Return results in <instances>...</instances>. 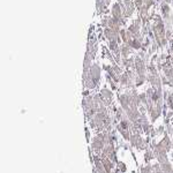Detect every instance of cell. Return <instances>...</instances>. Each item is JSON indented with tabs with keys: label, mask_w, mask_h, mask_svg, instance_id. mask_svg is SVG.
Listing matches in <instances>:
<instances>
[{
	"label": "cell",
	"mask_w": 173,
	"mask_h": 173,
	"mask_svg": "<svg viewBox=\"0 0 173 173\" xmlns=\"http://www.w3.org/2000/svg\"><path fill=\"white\" fill-rule=\"evenodd\" d=\"M89 75H90V78H91L97 84L99 83L100 76H102V69H100V67H99L98 64H92V66H91L90 69H89Z\"/></svg>",
	"instance_id": "6da1fadb"
},
{
	"label": "cell",
	"mask_w": 173,
	"mask_h": 173,
	"mask_svg": "<svg viewBox=\"0 0 173 173\" xmlns=\"http://www.w3.org/2000/svg\"><path fill=\"white\" fill-rule=\"evenodd\" d=\"M107 5L105 0H96V12L98 15H103L107 10Z\"/></svg>",
	"instance_id": "7a4b0ae2"
},
{
	"label": "cell",
	"mask_w": 173,
	"mask_h": 173,
	"mask_svg": "<svg viewBox=\"0 0 173 173\" xmlns=\"http://www.w3.org/2000/svg\"><path fill=\"white\" fill-rule=\"evenodd\" d=\"M133 49L128 45V44H125V43H122L121 45H120V52H121V57L122 58H129L132 54H133Z\"/></svg>",
	"instance_id": "3957f363"
},
{
	"label": "cell",
	"mask_w": 173,
	"mask_h": 173,
	"mask_svg": "<svg viewBox=\"0 0 173 173\" xmlns=\"http://www.w3.org/2000/svg\"><path fill=\"white\" fill-rule=\"evenodd\" d=\"M130 142H132V146L139 149H143V140L141 139L139 134H134L133 136H130Z\"/></svg>",
	"instance_id": "277c9868"
},
{
	"label": "cell",
	"mask_w": 173,
	"mask_h": 173,
	"mask_svg": "<svg viewBox=\"0 0 173 173\" xmlns=\"http://www.w3.org/2000/svg\"><path fill=\"white\" fill-rule=\"evenodd\" d=\"M110 16L111 15H104L103 17H102V20H100V28L103 27V28H107L108 27V20H110Z\"/></svg>",
	"instance_id": "5b68a950"
},
{
	"label": "cell",
	"mask_w": 173,
	"mask_h": 173,
	"mask_svg": "<svg viewBox=\"0 0 173 173\" xmlns=\"http://www.w3.org/2000/svg\"><path fill=\"white\" fill-rule=\"evenodd\" d=\"M143 3H144V5H146V6L150 9L152 6H156V3H157V2H156V0H143Z\"/></svg>",
	"instance_id": "8992f818"
},
{
	"label": "cell",
	"mask_w": 173,
	"mask_h": 173,
	"mask_svg": "<svg viewBox=\"0 0 173 173\" xmlns=\"http://www.w3.org/2000/svg\"><path fill=\"white\" fill-rule=\"evenodd\" d=\"M134 3H135V7H136L137 10H140L141 7L144 5V3H143V0H134Z\"/></svg>",
	"instance_id": "52a82bcc"
},
{
	"label": "cell",
	"mask_w": 173,
	"mask_h": 173,
	"mask_svg": "<svg viewBox=\"0 0 173 173\" xmlns=\"http://www.w3.org/2000/svg\"><path fill=\"white\" fill-rule=\"evenodd\" d=\"M144 157H146V162H147V163H149V161L154 158V157H152V154H151L150 151H147L146 155H144Z\"/></svg>",
	"instance_id": "ba28073f"
},
{
	"label": "cell",
	"mask_w": 173,
	"mask_h": 173,
	"mask_svg": "<svg viewBox=\"0 0 173 173\" xmlns=\"http://www.w3.org/2000/svg\"><path fill=\"white\" fill-rule=\"evenodd\" d=\"M118 168L120 169V171L121 172H125L127 169H126V165L124 164V163H121V162H118Z\"/></svg>",
	"instance_id": "9c48e42d"
},
{
	"label": "cell",
	"mask_w": 173,
	"mask_h": 173,
	"mask_svg": "<svg viewBox=\"0 0 173 173\" xmlns=\"http://www.w3.org/2000/svg\"><path fill=\"white\" fill-rule=\"evenodd\" d=\"M86 139H88V141L90 140V133H89V129H86Z\"/></svg>",
	"instance_id": "30bf717a"
}]
</instances>
